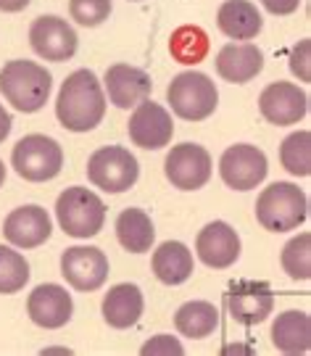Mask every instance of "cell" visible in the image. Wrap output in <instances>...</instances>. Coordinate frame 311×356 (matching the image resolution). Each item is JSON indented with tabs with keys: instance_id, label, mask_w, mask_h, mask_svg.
I'll list each match as a JSON object with an SVG mask.
<instances>
[{
	"instance_id": "1",
	"label": "cell",
	"mask_w": 311,
	"mask_h": 356,
	"mask_svg": "<svg viewBox=\"0 0 311 356\" xmlns=\"http://www.w3.org/2000/svg\"><path fill=\"white\" fill-rule=\"evenodd\" d=\"M106 116V92L95 72L77 69L64 79L56 98V119L69 132H90Z\"/></svg>"
},
{
	"instance_id": "2",
	"label": "cell",
	"mask_w": 311,
	"mask_h": 356,
	"mask_svg": "<svg viewBox=\"0 0 311 356\" xmlns=\"http://www.w3.org/2000/svg\"><path fill=\"white\" fill-rule=\"evenodd\" d=\"M53 74L42 64L16 58L0 69V92L22 114H37L48 103Z\"/></svg>"
},
{
	"instance_id": "3",
	"label": "cell",
	"mask_w": 311,
	"mask_h": 356,
	"mask_svg": "<svg viewBox=\"0 0 311 356\" xmlns=\"http://www.w3.org/2000/svg\"><path fill=\"white\" fill-rule=\"evenodd\" d=\"M256 219L269 232H293L309 219V198L296 182H272L256 198Z\"/></svg>"
},
{
	"instance_id": "4",
	"label": "cell",
	"mask_w": 311,
	"mask_h": 356,
	"mask_svg": "<svg viewBox=\"0 0 311 356\" xmlns=\"http://www.w3.org/2000/svg\"><path fill=\"white\" fill-rule=\"evenodd\" d=\"M167 101L171 106V111L187 119V122H203L217 111L219 106V90L214 85V79L203 72H180L171 79V85L167 88Z\"/></svg>"
},
{
	"instance_id": "5",
	"label": "cell",
	"mask_w": 311,
	"mask_h": 356,
	"mask_svg": "<svg viewBox=\"0 0 311 356\" xmlns=\"http://www.w3.org/2000/svg\"><path fill=\"white\" fill-rule=\"evenodd\" d=\"M11 166L26 182H51L64 169V148L48 135H24L13 145Z\"/></svg>"
},
{
	"instance_id": "6",
	"label": "cell",
	"mask_w": 311,
	"mask_h": 356,
	"mask_svg": "<svg viewBox=\"0 0 311 356\" xmlns=\"http://www.w3.org/2000/svg\"><path fill=\"white\" fill-rule=\"evenodd\" d=\"M56 219L72 238H95L106 225V204L87 188H66L56 198Z\"/></svg>"
},
{
	"instance_id": "7",
	"label": "cell",
	"mask_w": 311,
	"mask_h": 356,
	"mask_svg": "<svg viewBox=\"0 0 311 356\" xmlns=\"http://www.w3.org/2000/svg\"><path fill=\"white\" fill-rule=\"evenodd\" d=\"M137 177H140V164H137L135 153H130L121 145L98 148L87 159V179L98 191L124 193L137 182Z\"/></svg>"
},
{
	"instance_id": "8",
	"label": "cell",
	"mask_w": 311,
	"mask_h": 356,
	"mask_svg": "<svg viewBox=\"0 0 311 356\" xmlns=\"http://www.w3.org/2000/svg\"><path fill=\"white\" fill-rule=\"evenodd\" d=\"M219 175L227 188L246 193L259 188L269 175V161L261 148L251 143H235L219 159Z\"/></svg>"
},
{
	"instance_id": "9",
	"label": "cell",
	"mask_w": 311,
	"mask_h": 356,
	"mask_svg": "<svg viewBox=\"0 0 311 356\" xmlns=\"http://www.w3.org/2000/svg\"><path fill=\"white\" fill-rule=\"evenodd\" d=\"M29 45L37 53L40 58L51 61V64H61L69 61L79 48V38L74 26L69 24L61 16H37L32 26H29Z\"/></svg>"
},
{
	"instance_id": "10",
	"label": "cell",
	"mask_w": 311,
	"mask_h": 356,
	"mask_svg": "<svg viewBox=\"0 0 311 356\" xmlns=\"http://www.w3.org/2000/svg\"><path fill=\"white\" fill-rule=\"evenodd\" d=\"M61 275L74 291H98L108 280V256L95 245H72L61 254Z\"/></svg>"
},
{
	"instance_id": "11",
	"label": "cell",
	"mask_w": 311,
	"mask_h": 356,
	"mask_svg": "<svg viewBox=\"0 0 311 356\" xmlns=\"http://www.w3.org/2000/svg\"><path fill=\"white\" fill-rule=\"evenodd\" d=\"M164 172L177 191H201L211 179V156L198 143H180L169 151Z\"/></svg>"
},
{
	"instance_id": "12",
	"label": "cell",
	"mask_w": 311,
	"mask_h": 356,
	"mask_svg": "<svg viewBox=\"0 0 311 356\" xmlns=\"http://www.w3.org/2000/svg\"><path fill=\"white\" fill-rule=\"evenodd\" d=\"M259 111L274 127H293L309 114V95L293 82H272L261 90Z\"/></svg>"
},
{
	"instance_id": "13",
	"label": "cell",
	"mask_w": 311,
	"mask_h": 356,
	"mask_svg": "<svg viewBox=\"0 0 311 356\" xmlns=\"http://www.w3.org/2000/svg\"><path fill=\"white\" fill-rule=\"evenodd\" d=\"M127 132H130V140L137 148L158 151V148H167L171 138H174V122H171V114L164 106L145 98V101L135 106Z\"/></svg>"
},
{
	"instance_id": "14",
	"label": "cell",
	"mask_w": 311,
	"mask_h": 356,
	"mask_svg": "<svg viewBox=\"0 0 311 356\" xmlns=\"http://www.w3.org/2000/svg\"><path fill=\"white\" fill-rule=\"evenodd\" d=\"M227 309L235 322L240 325H261L267 317H272L274 309V293L269 282L261 280H240L235 282L227 293Z\"/></svg>"
},
{
	"instance_id": "15",
	"label": "cell",
	"mask_w": 311,
	"mask_h": 356,
	"mask_svg": "<svg viewBox=\"0 0 311 356\" xmlns=\"http://www.w3.org/2000/svg\"><path fill=\"white\" fill-rule=\"evenodd\" d=\"M26 314L29 319L45 327V330H58L74 314V301L66 293V288L56 285V282H42L26 298Z\"/></svg>"
},
{
	"instance_id": "16",
	"label": "cell",
	"mask_w": 311,
	"mask_h": 356,
	"mask_svg": "<svg viewBox=\"0 0 311 356\" xmlns=\"http://www.w3.org/2000/svg\"><path fill=\"white\" fill-rule=\"evenodd\" d=\"M153 90L151 74L132 64H111L103 74V92L117 108H135Z\"/></svg>"
},
{
	"instance_id": "17",
	"label": "cell",
	"mask_w": 311,
	"mask_h": 356,
	"mask_svg": "<svg viewBox=\"0 0 311 356\" xmlns=\"http://www.w3.org/2000/svg\"><path fill=\"white\" fill-rule=\"evenodd\" d=\"M53 222L48 211L37 204H26L13 209L3 222V235L6 241L16 248H37L51 238Z\"/></svg>"
},
{
	"instance_id": "18",
	"label": "cell",
	"mask_w": 311,
	"mask_h": 356,
	"mask_svg": "<svg viewBox=\"0 0 311 356\" xmlns=\"http://www.w3.org/2000/svg\"><path fill=\"white\" fill-rule=\"evenodd\" d=\"M195 254L211 269H227L240 259V238L227 222H208L195 238Z\"/></svg>"
},
{
	"instance_id": "19",
	"label": "cell",
	"mask_w": 311,
	"mask_h": 356,
	"mask_svg": "<svg viewBox=\"0 0 311 356\" xmlns=\"http://www.w3.org/2000/svg\"><path fill=\"white\" fill-rule=\"evenodd\" d=\"M217 74L224 82L233 85H246L251 79H256L264 69V53L253 42H240V45H224L217 53Z\"/></svg>"
},
{
	"instance_id": "20",
	"label": "cell",
	"mask_w": 311,
	"mask_h": 356,
	"mask_svg": "<svg viewBox=\"0 0 311 356\" xmlns=\"http://www.w3.org/2000/svg\"><path fill=\"white\" fill-rule=\"evenodd\" d=\"M145 298L135 282H119L103 298V319L114 330H127L143 317Z\"/></svg>"
},
{
	"instance_id": "21",
	"label": "cell",
	"mask_w": 311,
	"mask_h": 356,
	"mask_svg": "<svg viewBox=\"0 0 311 356\" xmlns=\"http://www.w3.org/2000/svg\"><path fill=\"white\" fill-rule=\"evenodd\" d=\"M217 26L230 40L248 42L261 32L264 19L251 0H224L217 11Z\"/></svg>"
},
{
	"instance_id": "22",
	"label": "cell",
	"mask_w": 311,
	"mask_h": 356,
	"mask_svg": "<svg viewBox=\"0 0 311 356\" xmlns=\"http://www.w3.org/2000/svg\"><path fill=\"white\" fill-rule=\"evenodd\" d=\"M272 343L280 354H309L311 348V319L306 312L290 309L277 314L272 325Z\"/></svg>"
},
{
	"instance_id": "23",
	"label": "cell",
	"mask_w": 311,
	"mask_h": 356,
	"mask_svg": "<svg viewBox=\"0 0 311 356\" xmlns=\"http://www.w3.org/2000/svg\"><path fill=\"white\" fill-rule=\"evenodd\" d=\"M151 267H153V275L158 277V282H164V285H182V282L190 280V275H193V251L180 241L161 243L153 251Z\"/></svg>"
},
{
	"instance_id": "24",
	"label": "cell",
	"mask_w": 311,
	"mask_h": 356,
	"mask_svg": "<svg viewBox=\"0 0 311 356\" xmlns=\"http://www.w3.org/2000/svg\"><path fill=\"white\" fill-rule=\"evenodd\" d=\"M117 241L130 254H148L156 241L153 219L143 209H124L117 216Z\"/></svg>"
},
{
	"instance_id": "25",
	"label": "cell",
	"mask_w": 311,
	"mask_h": 356,
	"mask_svg": "<svg viewBox=\"0 0 311 356\" xmlns=\"http://www.w3.org/2000/svg\"><path fill=\"white\" fill-rule=\"evenodd\" d=\"M174 327L185 338L201 341V338H208L211 332L219 327V312H217V306L208 304V301H187V304H182L177 309Z\"/></svg>"
},
{
	"instance_id": "26",
	"label": "cell",
	"mask_w": 311,
	"mask_h": 356,
	"mask_svg": "<svg viewBox=\"0 0 311 356\" xmlns=\"http://www.w3.org/2000/svg\"><path fill=\"white\" fill-rule=\"evenodd\" d=\"M208 48H211V42H208L206 29L198 24L177 26V29L171 32V38H169V53H171V58L182 66L201 64L208 56Z\"/></svg>"
},
{
	"instance_id": "27",
	"label": "cell",
	"mask_w": 311,
	"mask_h": 356,
	"mask_svg": "<svg viewBox=\"0 0 311 356\" xmlns=\"http://www.w3.org/2000/svg\"><path fill=\"white\" fill-rule=\"evenodd\" d=\"M280 164L293 177H309L311 175V132L299 129L290 132L285 140L280 143Z\"/></svg>"
},
{
	"instance_id": "28",
	"label": "cell",
	"mask_w": 311,
	"mask_h": 356,
	"mask_svg": "<svg viewBox=\"0 0 311 356\" xmlns=\"http://www.w3.org/2000/svg\"><path fill=\"white\" fill-rule=\"evenodd\" d=\"M29 282V261L11 245H0V296L24 291Z\"/></svg>"
},
{
	"instance_id": "29",
	"label": "cell",
	"mask_w": 311,
	"mask_h": 356,
	"mask_svg": "<svg viewBox=\"0 0 311 356\" xmlns=\"http://www.w3.org/2000/svg\"><path fill=\"white\" fill-rule=\"evenodd\" d=\"M283 269H285L287 277L293 280L306 282L311 277V235L309 232H301L296 238H290L283 248Z\"/></svg>"
},
{
	"instance_id": "30",
	"label": "cell",
	"mask_w": 311,
	"mask_h": 356,
	"mask_svg": "<svg viewBox=\"0 0 311 356\" xmlns=\"http://www.w3.org/2000/svg\"><path fill=\"white\" fill-rule=\"evenodd\" d=\"M72 22L82 26H98L111 16V0H69Z\"/></svg>"
},
{
	"instance_id": "31",
	"label": "cell",
	"mask_w": 311,
	"mask_h": 356,
	"mask_svg": "<svg viewBox=\"0 0 311 356\" xmlns=\"http://www.w3.org/2000/svg\"><path fill=\"white\" fill-rule=\"evenodd\" d=\"M311 40H301L299 45L290 51V72L299 76L301 82L311 79Z\"/></svg>"
},
{
	"instance_id": "32",
	"label": "cell",
	"mask_w": 311,
	"mask_h": 356,
	"mask_svg": "<svg viewBox=\"0 0 311 356\" xmlns=\"http://www.w3.org/2000/svg\"><path fill=\"white\" fill-rule=\"evenodd\" d=\"M140 354L143 356H171V354L182 356L185 348H182L180 341L171 338V335H156V338H151V341L140 348Z\"/></svg>"
},
{
	"instance_id": "33",
	"label": "cell",
	"mask_w": 311,
	"mask_h": 356,
	"mask_svg": "<svg viewBox=\"0 0 311 356\" xmlns=\"http://www.w3.org/2000/svg\"><path fill=\"white\" fill-rule=\"evenodd\" d=\"M261 6L274 16H290L299 11L301 0H261Z\"/></svg>"
},
{
	"instance_id": "34",
	"label": "cell",
	"mask_w": 311,
	"mask_h": 356,
	"mask_svg": "<svg viewBox=\"0 0 311 356\" xmlns=\"http://www.w3.org/2000/svg\"><path fill=\"white\" fill-rule=\"evenodd\" d=\"M11 127H13V119H11V114L6 111V106L0 103V143L6 140L8 135H11Z\"/></svg>"
},
{
	"instance_id": "35",
	"label": "cell",
	"mask_w": 311,
	"mask_h": 356,
	"mask_svg": "<svg viewBox=\"0 0 311 356\" xmlns=\"http://www.w3.org/2000/svg\"><path fill=\"white\" fill-rule=\"evenodd\" d=\"M32 0H0V11L3 13H19L24 11Z\"/></svg>"
},
{
	"instance_id": "36",
	"label": "cell",
	"mask_w": 311,
	"mask_h": 356,
	"mask_svg": "<svg viewBox=\"0 0 311 356\" xmlns=\"http://www.w3.org/2000/svg\"><path fill=\"white\" fill-rule=\"evenodd\" d=\"M3 182H6V164H3V159H0V188H3Z\"/></svg>"
}]
</instances>
